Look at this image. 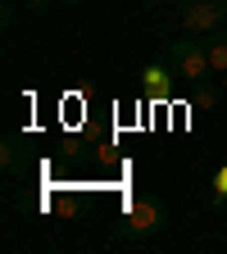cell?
I'll return each instance as SVG.
<instances>
[{
  "label": "cell",
  "mask_w": 227,
  "mask_h": 254,
  "mask_svg": "<svg viewBox=\"0 0 227 254\" xmlns=\"http://www.w3.org/2000/svg\"><path fill=\"white\" fill-rule=\"evenodd\" d=\"M59 5H86V0H59Z\"/></svg>",
  "instance_id": "8fae6325"
},
{
  "label": "cell",
  "mask_w": 227,
  "mask_h": 254,
  "mask_svg": "<svg viewBox=\"0 0 227 254\" xmlns=\"http://www.w3.org/2000/svg\"><path fill=\"white\" fill-rule=\"evenodd\" d=\"M223 200H227V164L209 177V204H223Z\"/></svg>",
  "instance_id": "52a82bcc"
},
{
  "label": "cell",
  "mask_w": 227,
  "mask_h": 254,
  "mask_svg": "<svg viewBox=\"0 0 227 254\" xmlns=\"http://www.w3.org/2000/svg\"><path fill=\"white\" fill-rule=\"evenodd\" d=\"M196 105H209V109H214V105H218V91L200 82V86H196Z\"/></svg>",
  "instance_id": "ba28073f"
},
{
  "label": "cell",
  "mask_w": 227,
  "mask_h": 254,
  "mask_svg": "<svg viewBox=\"0 0 227 254\" xmlns=\"http://www.w3.org/2000/svg\"><path fill=\"white\" fill-rule=\"evenodd\" d=\"M50 5H59V0H27V14L41 18V14H50Z\"/></svg>",
  "instance_id": "9c48e42d"
},
{
  "label": "cell",
  "mask_w": 227,
  "mask_h": 254,
  "mask_svg": "<svg viewBox=\"0 0 227 254\" xmlns=\"http://www.w3.org/2000/svg\"><path fill=\"white\" fill-rule=\"evenodd\" d=\"M223 91H227V82H223Z\"/></svg>",
  "instance_id": "7c38bea8"
},
{
  "label": "cell",
  "mask_w": 227,
  "mask_h": 254,
  "mask_svg": "<svg viewBox=\"0 0 227 254\" xmlns=\"http://www.w3.org/2000/svg\"><path fill=\"white\" fill-rule=\"evenodd\" d=\"M168 227V209L159 195H137V200H127L123 209V222H118V236L123 241H150Z\"/></svg>",
  "instance_id": "6da1fadb"
},
{
  "label": "cell",
  "mask_w": 227,
  "mask_h": 254,
  "mask_svg": "<svg viewBox=\"0 0 227 254\" xmlns=\"http://www.w3.org/2000/svg\"><path fill=\"white\" fill-rule=\"evenodd\" d=\"M177 18L186 32H214L227 18V0H177Z\"/></svg>",
  "instance_id": "3957f363"
},
{
  "label": "cell",
  "mask_w": 227,
  "mask_h": 254,
  "mask_svg": "<svg viewBox=\"0 0 227 254\" xmlns=\"http://www.w3.org/2000/svg\"><path fill=\"white\" fill-rule=\"evenodd\" d=\"M141 9H159V5H168V0H137Z\"/></svg>",
  "instance_id": "30bf717a"
},
{
  "label": "cell",
  "mask_w": 227,
  "mask_h": 254,
  "mask_svg": "<svg viewBox=\"0 0 227 254\" xmlns=\"http://www.w3.org/2000/svg\"><path fill=\"white\" fill-rule=\"evenodd\" d=\"M205 50H209V64H214V73H227V27H214V32H209Z\"/></svg>",
  "instance_id": "5b68a950"
},
{
  "label": "cell",
  "mask_w": 227,
  "mask_h": 254,
  "mask_svg": "<svg viewBox=\"0 0 227 254\" xmlns=\"http://www.w3.org/2000/svg\"><path fill=\"white\" fill-rule=\"evenodd\" d=\"M0 164H5L9 177H23V173H27V150H23L18 136H9L5 145H0Z\"/></svg>",
  "instance_id": "277c9868"
},
{
  "label": "cell",
  "mask_w": 227,
  "mask_h": 254,
  "mask_svg": "<svg viewBox=\"0 0 227 254\" xmlns=\"http://www.w3.org/2000/svg\"><path fill=\"white\" fill-rule=\"evenodd\" d=\"M141 82H146V91L164 95V91H168V68H164V64H150V68L141 73Z\"/></svg>",
  "instance_id": "8992f818"
},
{
  "label": "cell",
  "mask_w": 227,
  "mask_h": 254,
  "mask_svg": "<svg viewBox=\"0 0 227 254\" xmlns=\"http://www.w3.org/2000/svg\"><path fill=\"white\" fill-rule=\"evenodd\" d=\"M168 59H173V73H177L186 86H200V82L214 73L209 50H205V41H196V37H173V41H168Z\"/></svg>",
  "instance_id": "7a4b0ae2"
}]
</instances>
